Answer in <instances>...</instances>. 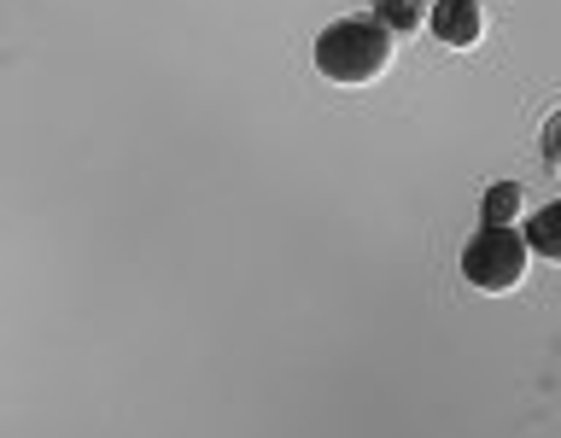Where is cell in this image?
<instances>
[{"label":"cell","mask_w":561,"mask_h":438,"mask_svg":"<svg viewBox=\"0 0 561 438\" xmlns=\"http://www.w3.org/2000/svg\"><path fill=\"white\" fill-rule=\"evenodd\" d=\"M526 257H533L526 234H515V228H480L462 252V280L480 292H515L526 280Z\"/></svg>","instance_id":"cell-2"},{"label":"cell","mask_w":561,"mask_h":438,"mask_svg":"<svg viewBox=\"0 0 561 438\" xmlns=\"http://www.w3.org/2000/svg\"><path fill=\"white\" fill-rule=\"evenodd\" d=\"M526 245H533L538 257H550V263H561V199H550V205H538L533 217H526Z\"/></svg>","instance_id":"cell-4"},{"label":"cell","mask_w":561,"mask_h":438,"mask_svg":"<svg viewBox=\"0 0 561 438\" xmlns=\"http://www.w3.org/2000/svg\"><path fill=\"white\" fill-rule=\"evenodd\" d=\"M543 164L550 170H561V112L543 123Z\"/></svg>","instance_id":"cell-7"},{"label":"cell","mask_w":561,"mask_h":438,"mask_svg":"<svg viewBox=\"0 0 561 438\" xmlns=\"http://www.w3.org/2000/svg\"><path fill=\"white\" fill-rule=\"evenodd\" d=\"M515 210H520V187L515 182H491L485 205H480L485 228H508V222H515Z\"/></svg>","instance_id":"cell-6"},{"label":"cell","mask_w":561,"mask_h":438,"mask_svg":"<svg viewBox=\"0 0 561 438\" xmlns=\"http://www.w3.org/2000/svg\"><path fill=\"white\" fill-rule=\"evenodd\" d=\"M398 35L380 24V18H340L316 35V70L340 88H363V82H380L386 65H392V47Z\"/></svg>","instance_id":"cell-1"},{"label":"cell","mask_w":561,"mask_h":438,"mask_svg":"<svg viewBox=\"0 0 561 438\" xmlns=\"http://www.w3.org/2000/svg\"><path fill=\"white\" fill-rule=\"evenodd\" d=\"M427 30H433L445 47L473 53V47H480V35H485V12H480V0H433Z\"/></svg>","instance_id":"cell-3"},{"label":"cell","mask_w":561,"mask_h":438,"mask_svg":"<svg viewBox=\"0 0 561 438\" xmlns=\"http://www.w3.org/2000/svg\"><path fill=\"white\" fill-rule=\"evenodd\" d=\"M368 7H375V18H380L392 35H415L421 18L433 12V0H368Z\"/></svg>","instance_id":"cell-5"}]
</instances>
